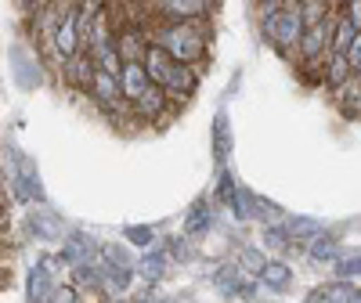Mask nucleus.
Wrapping results in <instances>:
<instances>
[{
  "mask_svg": "<svg viewBox=\"0 0 361 303\" xmlns=\"http://www.w3.org/2000/svg\"><path fill=\"white\" fill-rule=\"evenodd\" d=\"M123 238L134 242L137 249H152L156 242H159V238H156V228H148V224H127V228H123Z\"/></svg>",
  "mask_w": 361,
  "mask_h": 303,
  "instance_id": "obj_27",
  "label": "nucleus"
},
{
  "mask_svg": "<svg viewBox=\"0 0 361 303\" xmlns=\"http://www.w3.org/2000/svg\"><path fill=\"white\" fill-rule=\"evenodd\" d=\"M51 289H54V275H51V267H47V260L40 256V264H37L33 271H29V282H25L29 303H47Z\"/></svg>",
  "mask_w": 361,
  "mask_h": 303,
  "instance_id": "obj_17",
  "label": "nucleus"
},
{
  "mask_svg": "<svg viewBox=\"0 0 361 303\" xmlns=\"http://www.w3.org/2000/svg\"><path fill=\"white\" fill-rule=\"evenodd\" d=\"M166 267H170V260H166L163 246H152L141 253V260H134V275H141L145 282H159L166 275Z\"/></svg>",
  "mask_w": 361,
  "mask_h": 303,
  "instance_id": "obj_16",
  "label": "nucleus"
},
{
  "mask_svg": "<svg viewBox=\"0 0 361 303\" xmlns=\"http://www.w3.org/2000/svg\"><path fill=\"white\" fill-rule=\"evenodd\" d=\"M231 264H235L238 271H243L246 278H257V275H260V267L267 264V253H264L260 246H238Z\"/></svg>",
  "mask_w": 361,
  "mask_h": 303,
  "instance_id": "obj_21",
  "label": "nucleus"
},
{
  "mask_svg": "<svg viewBox=\"0 0 361 303\" xmlns=\"http://www.w3.org/2000/svg\"><path fill=\"white\" fill-rule=\"evenodd\" d=\"M141 69H145V76H148V83H152V87H163L166 76H170V69H173V62H170L159 47L148 44V51H145V58H141Z\"/></svg>",
  "mask_w": 361,
  "mask_h": 303,
  "instance_id": "obj_18",
  "label": "nucleus"
},
{
  "mask_svg": "<svg viewBox=\"0 0 361 303\" xmlns=\"http://www.w3.org/2000/svg\"><path fill=\"white\" fill-rule=\"evenodd\" d=\"M130 112H134L137 119H145V123H163V119L170 116V101L163 98L159 87H148L145 94L130 105Z\"/></svg>",
  "mask_w": 361,
  "mask_h": 303,
  "instance_id": "obj_10",
  "label": "nucleus"
},
{
  "mask_svg": "<svg viewBox=\"0 0 361 303\" xmlns=\"http://www.w3.org/2000/svg\"><path fill=\"white\" fill-rule=\"evenodd\" d=\"M296 11H300V25L311 29V25H318V22L329 18L333 4H325V0H296Z\"/></svg>",
  "mask_w": 361,
  "mask_h": 303,
  "instance_id": "obj_23",
  "label": "nucleus"
},
{
  "mask_svg": "<svg viewBox=\"0 0 361 303\" xmlns=\"http://www.w3.org/2000/svg\"><path fill=\"white\" fill-rule=\"evenodd\" d=\"M87 94L94 98V105L102 112H109V109H116L119 101H123V98H119V83L112 76L98 73V69H94V76H90V83H87Z\"/></svg>",
  "mask_w": 361,
  "mask_h": 303,
  "instance_id": "obj_11",
  "label": "nucleus"
},
{
  "mask_svg": "<svg viewBox=\"0 0 361 303\" xmlns=\"http://www.w3.org/2000/svg\"><path fill=\"white\" fill-rule=\"evenodd\" d=\"M340 253H343L340 238L329 235V231H322V235H314L311 242H304V256H307L311 264H318V267H333V264L340 260Z\"/></svg>",
  "mask_w": 361,
  "mask_h": 303,
  "instance_id": "obj_9",
  "label": "nucleus"
},
{
  "mask_svg": "<svg viewBox=\"0 0 361 303\" xmlns=\"http://www.w3.org/2000/svg\"><path fill=\"white\" fill-rule=\"evenodd\" d=\"M333 271V282H357V271H361V256H357V246L354 249H343L340 260L329 267Z\"/></svg>",
  "mask_w": 361,
  "mask_h": 303,
  "instance_id": "obj_22",
  "label": "nucleus"
},
{
  "mask_svg": "<svg viewBox=\"0 0 361 303\" xmlns=\"http://www.w3.org/2000/svg\"><path fill=\"white\" fill-rule=\"evenodd\" d=\"M304 303H329V299H325V289H322V285H318V289H311Z\"/></svg>",
  "mask_w": 361,
  "mask_h": 303,
  "instance_id": "obj_31",
  "label": "nucleus"
},
{
  "mask_svg": "<svg viewBox=\"0 0 361 303\" xmlns=\"http://www.w3.org/2000/svg\"><path fill=\"white\" fill-rule=\"evenodd\" d=\"M260 29H264V40L275 47L286 62H293L296 40H300V33H304V25H300V11H296V0H286L282 11L271 18V22H264Z\"/></svg>",
  "mask_w": 361,
  "mask_h": 303,
  "instance_id": "obj_2",
  "label": "nucleus"
},
{
  "mask_svg": "<svg viewBox=\"0 0 361 303\" xmlns=\"http://www.w3.org/2000/svg\"><path fill=\"white\" fill-rule=\"evenodd\" d=\"M354 73H350V66H347V58L343 54H329L325 62H322V73H318V83L329 90V94H336V90L350 80Z\"/></svg>",
  "mask_w": 361,
  "mask_h": 303,
  "instance_id": "obj_14",
  "label": "nucleus"
},
{
  "mask_svg": "<svg viewBox=\"0 0 361 303\" xmlns=\"http://www.w3.org/2000/svg\"><path fill=\"white\" fill-rule=\"evenodd\" d=\"M116 83H119V98H123L127 105H134L145 90L152 87L141 66H123V69H119V76H116Z\"/></svg>",
  "mask_w": 361,
  "mask_h": 303,
  "instance_id": "obj_13",
  "label": "nucleus"
},
{
  "mask_svg": "<svg viewBox=\"0 0 361 303\" xmlns=\"http://www.w3.org/2000/svg\"><path fill=\"white\" fill-rule=\"evenodd\" d=\"M289 235H286V228L282 224H271V228H264V253L267 256H275V260H282L286 256V249H289Z\"/></svg>",
  "mask_w": 361,
  "mask_h": 303,
  "instance_id": "obj_24",
  "label": "nucleus"
},
{
  "mask_svg": "<svg viewBox=\"0 0 361 303\" xmlns=\"http://www.w3.org/2000/svg\"><path fill=\"white\" fill-rule=\"evenodd\" d=\"M47 303H80V292L73 285H54L51 296H47Z\"/></svg>",
  "mask_w": 361,
  "mask_h": 303,
  "instance_id": "obj_29",
  "label": "nucleus"
},
{
  "mask_svg": "<svg viewBox=\"0 0 361 303\" xmlns=\"http://www.w3.org/2000/svg\"><path fill=\"white\" fill-rule=\"evenodd\" d=\"M145 11L156 22L185 25V22H206L214 15V4H206V0H156V4H145Z\"/></svg>",
  "mask_w": 361,
  "mask_h": 303,
  "instance_id": "obj_4",
  "label": "nucleus"
},
{
  "mask_svg": "<svg viewBox=\"0 0 361 303\" xmlns=\"http://www.w3.org/2000/svg\"><path fill=\"white\" fill-rule=\"evenodd\" d=\"M243 278L246 275L235 264H221V267H214V275H209V285H214L224 299H235V289H238V282H243Z\"/></svg>",
  "mask_w": 361,
  "mask_h": 303,
  "instance_id": "obj_20",
  "label": "nucleus"
},
{
  "mask_svg": "<svg viewBox=\"0 0 361 303\" xmlns=\"http://www.w3.org/2000/svg\"><path fill=\"white\" fill-rule=\"evenodd\" d=\"M325 289V299L329 303H357L361 292H357V282H329L322 285Z\"/></svg>",
  "mask_w": 361,
  "mask_h": 303,
  "instance_id": "obj_26",
  "label": "nucleus"
},
{
  "mask_svg": "<svg viewBox=\"0 0 361 303\" xmlns=\"http://www.w3.org/2000/svg\"><path fill=\"white\" fill-rule=\"evenodd\" d=\"M257 296H260V285H257V278H243V282H238V289H235V299H243V303H257Z\"/></svg>",
  "mask_w": 361,
  "mask_h": 303,
  "instance_id": "obj_28",
  "label": "nucleus"
},
{
  "mask_svg": "<svg viewBox=\"0 0 361 303\" xmlns=\"http://www.w3.org/2000/svg\"><path fill=\"white\" fill-rule=\"evenodd\" d=\"M112 303H145V296H127V299H112Z\"/></svg>",
  "mask_w": 361,
  "mask_h": 303,
  "instance_id": "obj_32",
  "label": "nucleus"
},
{
  "mask_svg": "<svg viewBox=\"0 0 361 303\" xmlns=\"http://www.w3.org/2000/svg\"><path fill=\"white\" fill-rule=\"evenodd\" d=\"M159 90H163V98H166L170 105H180V101L195 98V90H199V69H192V66H173L170 76H166V83H163Z\"/></svg>",
  "mask_w": 361,
  "mask_h": 303,
  "instance_id": "obj_7",
  "label": "nucleus"
},
{
  "mask_svg": "<svg viewBox=\"0 0 361 303\" xmlns=\"http://www.w3.org/2000/svg\"><path fill=\"white\" fill-rule=\"evenodd\" d=\"M163 253H166V260L173 264H192L195 260V249H192V242L185 238V235H173V238H166L163 242Z\"/></svg>",
  "mask_w": 361,
  "mask_h": 303,
  "instance_id": "obj_25",
  "label": "nucleus"
},
{
  "mask_svg": "<svg viewBox=\"0 0 361 303\" xmlns=\"http://www.w3.org/2000/svg\"><path fill=\"white\" fill-rule=\"evenodd\" d=\"M231 144H235V137H231V116H228V109H221L214 116V163H217V170L228 166Z\"/></svg>",
  "mask_w": 361,
  "mask_h": 303,
  "instance_id": "obj_12",
  "label": "nucleus"
},
{
  "mask_svg": "<svg viewBox=\"0 0 361 303\" xmlns=\"http://www.w3.org/2000/svg\"><path fill=\"white\" fill-rule=\"evenodd\" d=\"M25 224L37 235V242H66V235H69L66 217L54 214L51 206H33V214L25 217Z\"/></svg>",
  "mask_w": 361,
  "mask_h": 303,
  "instance_id": "obj_5",
  "label": "nucleus"
},
{
  "mask_svg": "<svg viewBox=\"0 0 361 303\" xmlns=\"http://www.w3.org/2000/svg\"><path fill=\"white\" fill-rule=\"evenodd\" d=\"M282 4H286V0H267V4H257V11H260V25L275 18V15L282 11Z\"/></svg>",
  "mask_w": 361,
  "mask_h": 303,
  "instance_id": "obj_30",
  "label": "nucleus"
},
{
  "mask_svg": "<svg viewBox=\"0 0 361 303\" xmlns=\"http://www.w3.org/2000/svg\"><path fill=\"white\" fill-rule=\"evenodd\" d=\"M296 282V271L289 260H275V256H267V264L260 267V275H257V285L267 289V292H289Z\"/></svg>",
  "mask_w": 361,
  "mask_h": 303,
  "instance_id": "obj_8",
  "label": "nucleus"
},
{
  "mask_svg": "<svg viewBox=\"0 0 361 303\" xmlns=\"http://www.w3.org/2000/svg\"><path fill=\"white\" fill-rule=\"evenodd\" d=\"M250 199H253V192H250L246 185H238V177H235L228 166H224V170H217L214 206H224L228 214H231V221L246 224V221H250Z\"/></svg>",
  "mask_w": 361,
  "mask_h": 303,
  "instance_id": "obj_3",
  "label": "nucleus"
},
{
  "mask_svg": "<svg viewBox=\"0 0 361 303\" xmlns=\"http://www.w3.org/2000/svg\"><path fill=\"white\" fill-rule=\"evenodd\" d=\"M148 44L159 47L173 66H192L199 69L202 54H206V29L202 22H185V25H166V22H148L145 25Z\"/></svg>",
  "mask_w": 361,
  "mask_h": 303,
  "instance_id": "obj_1",
  "label": "nucleus"
},
{
  "mask_svg": "<svg viewBox=\"0 0 361 303\" xmlns=\"http://www.w3.org/2000/svg\"><path fill=\"white\" fill-rule=\"evenodd\" d=\"M250 221H260L264 228L282 224V221H286V209H282L279 202H271V199H264V195L253 192V199H250Z\"/></svg>",
  "mask_w": 361,
  "mask_h": 303,
  "instance_id": "obj_19",
  "label": "nucleus"
},
{
  "mask_svg": "<svg viewBox=\"0 0 361 303\" xmlns=\"http://www.w3.org/2000/svg\"><path fill=\"white\" fill-rule=\"evenodd\" d=\"M214 224H217L214 199H209V195H199V199L188 206L185 221H180V235H185L188 242H192V238H206L209 231H214Z\"/></svg>",
  "mask_w": 361,
  "mask_h": 303,
  "instance_id": "obj_6",
  "label": "nucleus"
},
{
  "mask_svg": "<svg viewBox=\"0 0 361 303\" xmlns=\"http://www.w3.org/2000/svg\"><path fill=\"white\" fill-rule=\"evenodd\" d=\"M62 76H66V83H69L73 90H87L90 76H94V58H90L87 51H76L69 62L62 66Z\"/></svg>",
  "mask_w": 361,
  "mask_h": 303,
  "instance_id": "obj_15",
  "label": "nucleus"
}]
</instances>
